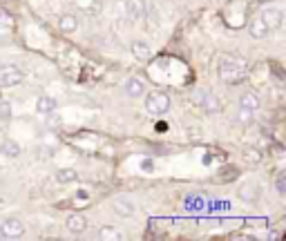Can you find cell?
Listing matches in <instances>:
<instances>
[{"instance_id":"cell-12","label":"cell","mask_w":286,"mask_h":241,"mask_svg":"<svg viewBox=\"0 0 286 241\" xmlns=\"http://www.w3.org/2000/svg\"><path fill=\"white\" fill-rule=\"evenodd\" d=\"M259 105H261L259 96L255 94V92H251V90L244 92V94L239 96V107H241V109H248V112H257Z\"/></svg>"},{"instance_id":"cell-3","label":"cell","mask_w":286,"mask_h":241,"mask_svg":"<svg viewBox=\"0 0 286 241\" xmlns=\"http://www.w3.org/2000/svg\"><path fill=\"white\" fill-rule=\"evenodd\" d=\"M25 74H23L20 67L16 65H3L0 67V87H14V85L23 83Z\"/></svg>"},{"instance_id":"cell-14","label":"cell","mask_w":286,"mask_h":241,"mask_svg":"<svg viewBox=\"0 0 286 241\" xmlns=\"http://www.w3.org/2000/svg\"><path fill=\"white\" fill-rule=\"evenodd\" d=\"M239 196H241L244 201H253V203H255V201H257L259 196H261V190H259L257 183H244V185L239 188Z\"/></svg>"},{"instance_id":"cell-23","label":"cell","mask_w":286,"mask_h":241,"mask_svg":"<svg viewBox=\"0 0 286 241\" xmlns=\"http://www.w3.org/2000/svg\"><path fill=\"white\" fill-rule=\"evenodd\" d=\"M0 23H5V25H11V23H14V18H11V16L7 14V11H3V9H0Z\"/></svg>"},{"instance_id":"cell-6","label":"cell","mask_w":286,"mask_h":241,"mask_svg":"<svg viewBox=\"0 0 286 241\" xmlns=\"http://www.w3.org/2000/svg\"><path fill=\"white\" fill-rule=\"evenodd\" d=\"M261 20L266 23V27H269V32H273V29H279L282 27V20H284V14L279 11L277 7H269L261 11Z\"/></svg>"},{"instance_id":"cell-1","label":"cell","mask_w":286,"mask_h":241,"mask_svg":"<svg viewBox=\"0 0 286 241\" xmlns=\"http://www.w3.org/2000/svg\"><path fill=\"white\" fill-rule=\"evenodd\" d=\"M248 76V65L244 58L224 56L219 60V78L226 85H241Z\"/></svg>"},{"instance_id":"cell-11","label":"cell","mask_w":286,"mask_h":241,"mask_svg":"<svg viewBox=\"0 0 286 241\" xmlns=\"http://www.w3.org/2000/svg\"><path fill=\"white\" fill-rule=\"evenodd\" d=\"M125 94L127 96H132V98H139V96H143V92H145V83L139 76H130L125 80Z\"/></svg>"},{"instance_id":"cell-22","label":"cell","mask_w":286,"mask_h":241,"mask_svg":"<svg viewBox=\"0 0 286 241\" xmlns=\"http://www.w3.org/2000/svg\"><path fill=\"white\" fill-rule=\"evenodd\" d=\"M241 109V107H239ZM239 121L241 123H251L253 121V112H248V109H241V112H239Z\"/></svg>"},{"instance_id":"cell-20","label":"cell","mask_w":286,"mask_h":241,"mask_svg":"<svg viewBox=\"0 0 286 241\" xmlns=\"http://www.w3.org/2000/svg\"><path fill=\"white\" fill-rule=\"evenodd\" d=\"M275 190H277V194H286V177L284 174H279L275 179Z\"/></svg>"},{"instance_id":"cell-24","label":"cell","mask_w":286,"mask_h":241,"mask_svg":"<svg viewBox=\"0 0 286 241\" xmlns=\"http://www.w3.org/2000/svg\"><path fill=\"white\" fill-rule=\"evenodd\" d=\"M0 239H5V237H3V232H0Z\"/></svg>"},{"instance_id":"cell-5","label":"cell","mask_w":286,"mask_h":241,"mask_svg":"<svg viewBox=\"0 0 286 241\" xmlns=\"http://www.w3.org/2000/svg\"><path fill=\"white\" fill-rule=\"evenodd\" d=\"M0 232H3L5 239H18V237H23V232H25V226H23L20 219L9 217L0 224Z\"/></svg>"},{"instance_id":"cell-10","label":"cell","mask_w":286,"mask_h":241,"mask_svg":"<svg viewBox=\"0 0 286 241\" xmlns=\"http://www.w3.org/2000/svg\"><path fill=\"white\" fill-rule=\"evenodd\" d=\"M248 34H251V38H266L269 36V27H266V23L261 20V16H255L251 23H248Z\"/></svg>"},{"instance_id":"cell-2","label":"cell","mask_w":286,"mask_h":241,"mask_svg":"<svg viewBox=\"0 0 286 241\" xmlns=\"http://www.w3.org/2000/svg\"><path fill=\"white\" fill-rule=\"evenodd\" d=\"M145 109H148L150 114H155V116H161V114H166L168 109H170V96L166 94V92H161V90H152L145 94Z\"/></svg>"},{"instance_id":"cell-19","label":"cell","mask_w":286,"mask_h":241,"mask_svg":"<svg viewBox=\"0 0 286 241\" xmlns=\"http://www.w3.org/2000/svg\"><path fill=\"white\" fill-rule=\"evenodd\" d=\"M99 237H101V239H112V241H119V239H123V232L114 230V228H101Z\"/></svg>"},{"instance_id":"cell-15","label":"cell","mask_w":286,"mask_h":241,"mask_svg":"<svg viewBox=\"0 0 286 241\" xmlns=\"http://www.w3.org/2000/svg\"><path fill=\"white\" fill-rule=\"evenodd\" d=\"M58 29L65 34H74L78 29V18L72 16V14H63L58 18Z\"/></svg>"},{"instance_id":"cell-9","label":"cell","mask_w":286,"mask_h":241,"mask_svg":"<svg viewBox=\"0 0 286 241\" xmlns=\"http://www.w3.org/2000/svg\"><path fill=\"white\" fill-rule=\"evenodd\" d=\"M65 226H68V230L72 234H83L85 230H87V217L81 214V212H74V214H70V217H68Z\"/></svg>"},{"instance_id":"cell-8","label":"cell","mask_w":286,"mask_h":241,"mask_svg":"<svg viewBox=\"0 0 286 241\" xmlns=\"http://www.w3.org/2000/svg\"><path fill=\"white\" fill-rule=\"evenodd\" d=\"M125 14L132 20H141L148 14V5H145V0H125Z\"/></svg>"},{"instance_id":"cell-7","label":"cell","mask_w":286,"mask_h":241,"mask_svg":"<svg viewBox=\"0 0 286 241\" xmlns=\"http://www.w3.org/2000/svg\"><path fill=\"white\" fill-rule=\"evenodd\" d=\"M112 208H114V212H117L119 217H123V219H130L132 214L137 212L135 203L127 199V196H117V199L112 201Z\"/></svg>"},{"instance_id":"cell-4","label":"cell","mask_w":286,"mask_h":241,"mask_svg":"<svg viewBox=\"0 0 286 241\" xmlns=\"http://www.w3.org/2000/svg\"><path fill=\"white\" fill-rule=\"evenodd\" d=\"M192 101H194V105H199V107H202L204 112H208V114H212V112H217L219 109L217 96L212 94V92H208V90H197L192 94Z\"/></svg>"},{"instance_id":"cell-21","label":"cell","mask_w":286,"mask_h":241,"mask_svg":"<svg viewBox=\"0 0 286 241\" xmlns=\"http://www.w3.org/2000/svg\"><path fill=\"white\" fill-rule=\"evenodd\" d=\"M9 119H11L9 103H0V121H9Z\"/></svg>"},{"instance_id":"cell-16","label":"cell","mask_w":286,"mask_h":241,"mask_svg":"<svg viewBox=\"0 0 286 241\" xmlns=\"http://www.w3.org/2000/svg\"><path fill=\"white\" fill-rule=\"evenodd\" d=\"M56 98L52 96H40L38 101H36V112L38 114H50V112H56Z\"/></svg>"},{"instance_id":"cell-13","label":"cell","mask_w":286,"mask_h":241,"mask_svg":"<svg viewBox=\"0 0 286 241\" xmlns=\"http://www.w3.org/2000/svg\"><path fill=\"white\" fill-rule=\"evenodd\" d=\"M130 52H132V56L139 58V60H148V58H152V49H150L148 42H143V40H135V42H132Z\"/></svg>"},{"instance_id":"cell-17","label":"cell","mask_w":286,"mask_h":241,"mask_svg":"<svg viewBox=\"0 0 286 241\" xmlns=\"http://www.w3.org/2000/svg\"><path fill=\"white\" fill-rule=\"evenodd\" d=\"M0 152H3L5 157H9V159H16L18 154H20V145H18L16 141H11V139H5L3 145H0Z\"/></svg>"},{"instance_id":"cell-18","label":"cell","mask_w":286,"mask_h":241,"mask_svg":"<svg viewBox=\"0 0 286 241\" xmlns=\"http://www.w3.org/2000/svg\"><path fill=\"white\" fill-rule=\"evenodd\" d=\"M76 179H78V172L72 170V168H63V170L56 172V181L58 183H72V181H76Z\"/></svg>"}]
</instances>
